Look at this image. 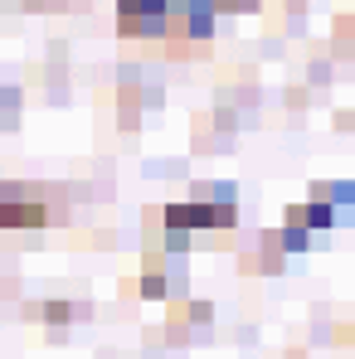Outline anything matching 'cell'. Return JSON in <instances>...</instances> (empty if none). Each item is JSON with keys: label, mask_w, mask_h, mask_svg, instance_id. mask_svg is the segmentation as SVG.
I'll return each mask as SVG.
<instances>
[{"label": "cell", "mask_w": 355, "mask_h": 359, "mask_svg": "<svg viewBox=\"0 0 355 359\" xmlns=\"http://www.w3.org/2000/svg\"><path fill=\"white\" fill-rule=\"evenodd\" d=\"M161 224H166V229H180V233H209V229H234L238 209L190 199V204H166V209H161Z\"/></svg>", "instance_id": "6da1fadb"}, {"label": "cell", "mask_w": 355, "mask_h": 359, "mask_svg": "<svg viewBox=\"0 0 355 359\" xmlns=\"http://www.w3.org/2000/svg\"><path fill=\"white\" fill-rule=\"evenodd\" d=\"M311 199L326 204V209H336L341 224H351V214H355V184L351 180H316L311 184Z\"/></svg>", "instance_id": "7a4b0ae2"}, {"label": "cell", "mask_w": 355, "mask_h": 359, "mask_svg": "<svg viewBox=\"0 0 355 359\" xmlns=\"http://www.w3.org/2000/svg\"><path fill=\"white\" fill-rule=\"evenodd\" d=\"M117 34H127V39H171V15H117Z\"/></svg>", "instance_id": "3957f363"}, {"label": "cell", "mask_w": 355, "mask_h": 359, "mask_svg": "<svg viewBox=\"0 0 355 359\" xmlns=\"http://www.w3.org/2000/svg\"><path fill=\"white\" fill-rule=\"evenodd\" d=\"M263 238L273 243V248H278V252H306V248H311V229H306V224H292V219H288V224H283V229H278V233H273V229H268V233H263Z\"/></svg>", "instance_id": "277c9868"}, {"label": "cell", "mask_w": 355, "mask_h": 359, "mask_svg": "<svg viewBox=\"0 0 355 359\" xmlns=\"http://www.w3.org/2000/svg\"><path fill=\"white\" fill-rule=\"evenodd\" d=\"M141 297H146V301H166V297H171V287H166V277H161L156 267L141 272Z\"/></svg>", "instance_id": "5b68a950"}, {"label": "cell", "mask_w": 355, "mask_h": 359, "mask_svg": "<svg viewBox=\"0 0 355 359\" xmlns=\"http://www.w3.org/2000/svg\"><path fill=\"white\" fill-rule=\"evenodd\" d=\"M44 316H49L54 325H63V320H73V316H78V306H68V301H49V306H44Z\"/></svg>", "instance_id": "8992f818"}, {"label": "cell", "mask_w": 355, "mask_h": 359, "mask_svg": "<svg viewBox=\"0 0 355 359\" xmlns=\"http://www.w3.org/2000/svg\"><path fill=\"white\" fill-rule=\"evenodd\" d=\"M190 248V233H180V229H166V252H185Z\"/></svg>", "instance_id": "52a82bcc"}]
</instances>
